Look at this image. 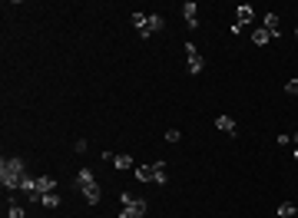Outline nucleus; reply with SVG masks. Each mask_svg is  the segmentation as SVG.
Instances as JSON below:
<instances>
[{
	"label": "nucleus",
	"mask_w": 298,
	"mask_h": 218,
	"mask_svg": "<svg viewBox=\"0 0 298 218\" xmlns=\"http://www.w3.org/2000/svg\"><path fill=\"white\" fill-rule=\"evenodd\" d=\"M23 179H27V165H23L20 155H10V159L0 162V185H3V192H20Z\"/></svg>",
	"instance_id": "f257e3e1"
},
{
	"label": "nucleus",
	"mask_w": 298,
	"mask_h": 218,
	"mask_svg": "<svg viewBox=\"0 0 298 218\" xmlns=\"http://www.w3.org/2000/svg\"><path fill=\"white\" fill-rule=\"evenodd\" d=\"M132 27H136V30H139V36H143V40H149V36H153V33H159L166 27V17L163 13H132Z\"/></svg>",
	"instance_id": "f03ea898"
},
{
	"label": "nucleus",
	"mask_w": 298,
	"mask_h": 218,
	"mask_svg": "<svg viewBox=\"0 0 298 218\" xmlns=\"http://www.w3.org/2000/svg\"><path fill=\"white\" fill-rule=\"evenodd\" d=\"M120 202H123L120 218H143V215H146V202H143V198H132L129 192H123Z\"/></svg>",
	"instance_id": "7ed1b4c3"
},
{
	"label": "nucleus",
	"mask_w": 298,
	"mask_h": 218,
	"mask_svg": "<svg viewBox=\"0 0 298 218\" xmlns=\"http://www.w3.org/2000/svg\"><path fill=\"white\" fill-rule=\"evenodd\" d=\"M186 56H189V60H186V70L192 73V76H199V73L206 70V60H202V53L196 50V43H192V40L186 43Z\"/></svg>",
	"instance_id": "20e7f679"
},
{
	"label": "nucleus",
	"mask_w": 298,
	"mask_h": 218,
	"mask_svg": "<svg viewBox=\"0 0 298 218\" xmlns=\"http://www.w3.org/2000/svg\"><path fill=\"white\" fill-rule=\"evenodd\" d=\"M73 185H77V192H83V188L96 185V175H93V169H80L77 179H73Z\"/></svg>",
	"instance_id": "39448f33"
},
{
	"label": "nucleus",
	"mask_w": 298,
	"mask_h": 218,
	"mask_svg": "<svg viewBox=\"0 0 298 218\" xmlns=\"http://www.w3.org/2000/svg\"><path fill=\"white\" fill-rule=\"evenodd\" d=\"M215 129H222V132H229V136H235V132H239V122H235V116L222 112V116H215Z\"/></svg>",
	"instance_id": "423d86ee"
},
{
	"label": "nucleus",
	"mask_w": 298,
	"mask_h": 218,
	"mask_svg": "<svg viewBox=\"0 0 298 218\" xmlns=\"http://www.w3.org/2000/svg\"><path fill=\"white\" fill-rule=\"evenodd\" d=\"M182 17H186V23L192 27V30H196V27H199V3L186 0V3H182Z\"/></svg>",
	"instance_id": "0eeeda50"
},
{
	"label": "nucleus",
	"mask_w": 298,
	"mask_h": 218,
	"mask_svg": "<svg viewBox=\"0 0 298 218\" xmlns=\"http://www.w3.org/2000/svg\"><path fill=\"white\" fill-rule=\"evenodd\" d=\"M252 20H255V10L249 7V3H242V7L235 10V23H239V27H245V23H252Z\"/></svg>",
	"instance_id": "6e6552de"
},
{
	"label": "nucleus",
	"mask_w": 298,
	"mask_h": 218,
	"mask_svg": "<svg viewBox=\"0 0 298 218\" xmlns=\"http://www.w3.org/2000/svg\"><path fill=\"white\" fill-rule=\"evenodd\" d=\"M83 198H86V205H99L103 192H99V185H89V188H83Z\"/></svg>",
	"instance_id": "1a4fd4ad"
},
{
	"label": "nucleus",
	"mask_w": 298,
	"mask_h": 218,
	"mask_svg": "<svg viewBox=\"0 0 298 218\" xmlns=\"http://www.w3.org/2000/svg\"><path fill=\"white\" fill-rule=\"evenodd\" d=\"M136 179H139V182H156L153 165H136Z\"/></svg>",
	"instance_id": "9d476101"
},
{
	"label": "nucleus",
	"mask_w": 298,
	"mask_h": 218,
	"mask_svg": "<svg viewBox=\"0 0 298 218\" xmlns=\"http://www.w3.org/2000/svg\"><path fill=\"white\" fill-rule=\"evenodd\" d=\"M278 23H282V20H278V13H265V30L272 33V40L278 36Z\"/></svg>",
	"instance_id": "9b49d317"
},
{
	"label": "nucleus",
	"mask_w": 298,
	"mask_h": 218,
	"mask_svg": "<svg viewBox=\"0 0 298 218\" xmlns=\"http://www.w3.org/2000/svg\"><path fill=\"white\" fill-rule=\"evenodd\" d=\"M268 40H272V33L265 30V27H258V30H252V43H255V46H265V43H268Z\"/></svg>",
	"instance_id": "f8f14e48"
},
{
	"label": "nucleus",
	"mask_w": 298,
	"mask_h": 218,
	"mask_svg": "<svg viewBox=\"0 0 298 218\" xmlns=\"http://www.w3.org/2000/svg\"><path fill=\"white\" fill-rule=\"evenodd\" d=\"M295 215H298L295 202H282V205H278V218H295Z\"/></svg>",
	"instance_id": "ddd939ff"
},
{
	"label": "nucleus",
	"mask_w": 298,
	"mask_h": 218,
	"mask_svg": "<svg viewBox=\"0 0 298 218\" xmlns=\"http://www.w3.org/2000/svg\"><path fill=\"white\" fill-rule=\"evenodd\" d=\"M129 165H132V155H126V152L113 155V169H129Z\"/></svg>",
	"instance_id": "4468645a"
},
{
	"label": "nucleus",
	"mask_w": 298,
	"mask_h": 218,
	"mask_svg": "<svg viewBox=\"0 0 298 218\" xmlns=\"http://www.w3.org/2000/svg\"><path fill=\"white\" fill-rule=\"evenodd\" d=\"M153 172H156V185H166L169 175H166V162H153Z\"/></svg>",
	"instance_id": "2eb2a0df"
},
{
	"label": "nucleus",
	"mask_w": 298,
	"mask_h": 218,
	"mask_svg": "<svg viewBox=\"0 0 298 218\" xmlns=\"http://www.w3.org/2000/svg\"><path fill=\"white\" fill-rule=\"evenodd\" d=\"M40 205L43 208H60V192H46V195L40 198Z\"/></svg>",
	"instance_id": "dca6fc26"
},
{
	"label": "nucleus",
	"mask_w": 298,
	"mask_h": 218,
	"mask_svg": "<svg viewBox=\"0 0 298 218\" xmlns=\"http://www.w3.org/2000/svg\"><path fill=\"white\" fill-rule=\"evenodd\" d=\"M7 218H23V208L17 205V202H10V208H7Z\"/></svg>",
	"instance_id": "f3484780"
},
{
	"label": "nucleus",
	"mask_w": 298,
	"mask_h": 218,
	"mask_svg": "<svg viewBox=\"0 0 298 218\" xmlns=\"http://www.w3.org/2000/svg\"><path fill=\"white\" fill-rule=\"evenodd\" d=\"M285 93H288V96H298V79H288V83H285Z\"/></svg>",
	"instance_id": "a211bd4d"
},
{
	"label": "nucleus",
	"mask_w": 298,
	"mask_h": 218,
	"mask_svg": "<svg viewBox=\"0 0 298 218\" xmlns=\"http://www.w3.org/2000/svg\"><path fill=\"white\" fill-rule=\"evenodd\" d=\"M179 139H182V132H179V129H169V132H166V142H179Z\"/></svg>",
	"instance_id": "6ab92c4d"
},
{
	"label": "nucleus",
	"mask_w": 298,
	"mask_h": 218,
	"mask_svg": "<svg viewBox=\"0 0 298 218\" xmlns=\"http://www.w3.org/2000/svg\"><path fill=\"white\" fill-rule=\"evenodd\" d=\"M275 142H278V145H292V142H295V136H278Z\"/></svg>",
	"instance_id": "aec40b11"
},
{
	"label": "nucleus",
	"mask_w": 298,
	"mask_h": 218,
	"mask_svg": "<svg viewBox=\"0 0 298 218\" xmlns=\"http://www.w3.org/2000/svg\"><path fill=\"white\" fill-rule=\"evenodd\" d=\"M295 162H298V145H295Z\"/></svg>",
	"instance_id": "412c9836"
},
{
	"label": "nucleus",
	"mask_w": 298,
	"mask_h": 218,
	"mask_svg": "<svg viewBox=\"0 0 298 218\" xmlns=\"http://www.w3.org/2000/svg\"><path fill=\"white\" fill-rule=\"evenodd\" d=\"M295 36H298V27H295Z\"/></svg>",
	"instance_id": "4be33fe9"
}]
</instances>
